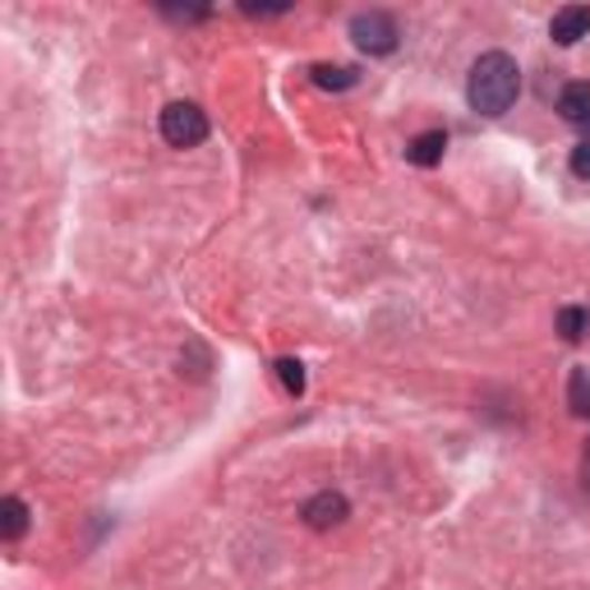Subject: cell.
Listing matches in <instances>:
<instances>
[{"mask_svg":"<svg viewBox=\"0 0 590 590\" xmlns=\"http://www.w3.org/2000/svg\"><path fill=\"white\" fill-rule=\"evenodd\" d=\"M443 148H448V134L443 130H424V134H416L407 143V162H416V167H439L443 162Z\"/></svg>","mask_w":590,"mask_h":590,"instance_id":"cell-7","label":"cell"},{"mask_svg":"<svg viewBox=\"0 0 590 590\" xmlns=\"http://www.w3.org/2000/svg\"><path fill=\"white\" fill-rule=\"evenodd\" d=\"M558 116L568 120V126H590V83H568L558 92Z\"/></svg>","mask_w":590,"mask_h":590,"instance_id":"cell-6","label":"cell"},{"mask_svg":"<svg viewBox=\"0 0 590 590\" xmlns=\"http://www.w3.org/2000/svg\"><path fill=\"white\" fill-rule=\"evenodd\" d=\"M158 130H162V139L171 148H199L208 139V116L194 102H171L162 111V120H158Z\"/></svg>","mask_w":590,"mask_h":590,"instance_id":"cell-3","label":"cell"},{"mask_svg":"<svg viewBox=\"0 0 590 590\" xmlns=\"http://www.w3.org/2000/svg\"><path fill=\"white\" fill-rule=\"evenodd\" d=\"M581 480H586V489H590V443H586V457H581Z\"/></svg>","mask_w":590,"mask_h":590,"instance_id":"cell-14","label":"cell"},{"mask_svg":"<svg viewBox=\"0 0 590 590\" xmlns=\"http://www.w3.org/2000/svg\"><path fill=\"white\" fill-rule=\"evenodd\" d=\"M309 79H314V88H323V92H347V88L360 83V74L351 66H314Z\"/></svg>","mask_w":590,"mask_h":590,"instance_id":"cell-9","label":"cell"},{"mask_svg":"<svg viewBox=\"0 0 590 590\" xmlns=\"http://www.w3.org/2000/svg\"><path fill=\"white\" fill-rule=\"evenodd\" d=\"M277 379H282V388H287L291 397H300V392H304V364L291 360V356H282V360H277Z\"/></svg>","mask_w":590,"mask_h":590,"instance_id":"cell-11","label":"cell"},{"mask_svg":"<svg viewBox=\"0 0 590 590\" xmlns=\"http://www.w3.org/2000/svg\"><path fill=\"white\" fill-rule=\"evenodd\" d=\"M549 38L558 47H577L581 38H590V6H563L549 19Z\"/></svg>","mask_w":590,"mask_h":590,"instance_id":"cell-5","label":"cell"},{"mask_svg":"<svg viewBox=\"0 0 590 590\" xmlns=\"http://www.w3.org/2000/svg\"><path fill=\"white\" fill-rule=\"evenodd\" d=\"M300 517H304L309 531H332V526H341V521L351 517V503H347V493L323 489V493H314V499L300 508Z\"/></svg>","mask_w":590,"mask_h":590,"instance_id":"cell-4","label":"cell"},{"mask_svg":"<svg viewBox=\"0 0 590 590\" xmlns=\"http://www.w3.org/2000/svg\"><path fill=\"white\" fill-rule=\"evenodd\" d=\"M517 92H521V70L508 51H484L471 66V79H466V102H471L480 116L512 111Z\"/></svg>","mask_w":590,"mask_h":590,"instance_id":"cell-1","label":"cell"},{"mask_svg":"<svg viewBox=\"0 0 590 590\" xmlns=\"http://www.w3.org/2000/svg\"><path fill=\"white\" fill-rule=\"evenodd\" d=\"M351 42H356L364 56H392L397 42H401V28H397V19L383 14V10H364V14L351 19Z\"/></svg>","mask_w":590,"mask_h":590,"instance_id":"cell-2","label":"cell"},{"mask_svg":"<svg viewBox=\"0 0 590 590\" xmlns=\"http://www.w3.org/2000/svg\"><path fill=\"white\" fill-rule=\"evenodd\" d=\"M572 176L577 180H590V139L572 148Z\"/></svg>","mask_w":590,"mask_h":590,"instance_id":"cell-13","label":"cell"},{"mask_svg":"<svg viewBox=\"0 0 590 590\" xmlns=\"http://www.w3.org/2000/svg\"><path fill=\"white\" fill-rule=\"evenodd\" d=\"M572 411L590 416V374H586V369H577V374H572Z\"/></svg>","mask_w":590,"mask_h":590,"instance_id":"cell-12","label":"cell"},{"mask_svg":"<svg viewBox=\"0 0 590 590\" xmlns=\"http://www.w3.org/2000/svg\"><path fill=\"white\" fill-rule=\"evenodd\" d=\"M23 531H28V503L10 493V499L0 503V540L14 544V540H23Z\"/></svg>","mask_w":590,"mask_h":590,"instance_id":"cell-8","label":"cell"},{"mask_svg":"<svg viewBox=\"0 0 590 590\" xmlns=\"http://www.w3.org/2000/svg\"><path fill=\"white\" fill-rule=\"evenodd\" d=\"M558 332H563V341H581L590 332V314H586V309H577V304L558 309Z\"/></svg>","mask_w":590,"mask_h":590,"instance_id":"cell-10","label":"cell"}]
</instances>
